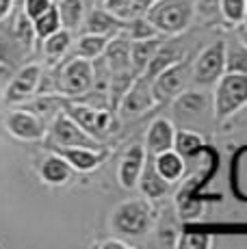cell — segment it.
<instances>
[{
	"label": "cell",
	"mask_w": 247,
	"mask_h": 249,
	"mask_svg": "<svg viewBox=\"0 0 247 249\" xmlns=\"http://www.w3.org/2000/svg\"><path fill=\"white\" fill-rule=\"evenodd\" d=\"M145 18L163 37H176L184 33L195 20L193 0H152Z\"/></svg>",
	"instance_id": "obj_1"
},
{
	"label": "cell",
	"mask_w": 247,
	"mask_h": 249,
	"mask_svg": "<svg viewBox=\"0 0 247 249\" xmlns=\"http://www.w3.org/2000/svg\"><path fill=\"white\" fill-rule=\"evenodd\" d=\"M212 87V113L217 122H228L247 107V74L223 71Z\"/></svg>",
	"instance_id": "obj_2"
},
{
	"label": "cell",
	"mask_w": 247,
	"mask_h": 249,
	"mask_svg": "<svg viewBox=\"0 0 247 249\" xmlns=\"http://www.w3.org/2000/svg\"><path fill=\"white\" fill-rule=\"evenodd\" d=\"M63 111L68 113L87 135L98 139L100 143H102L106 137H111L113 132L120 128V122H122V119L117 117V113L111 111V108H98V107H91V104H87V102H80V100L65 98Z\"/></svg>",
	"instance_id": "obj_3"
},
{
	"label": "cell",
	"mask_w": 247,
	"mask_h": 249,
	"mask_svg": "<svg viewBox=\"0 0 247 249\" xmlns=\"http://www.w3.org/2000/svg\"><path fill=\"white\" fill-rule=\"evenodd\" d=\"M93 87V61L83 56L68 59L54 74L52 93L68 100H78L91 91Z\"/></svg>",
	"instance_id": "obj_4"
},
{
	"label": "cell",
	"mask_w": 247,
	"mask_h": 249,
	"mask_svg": "<svg viewBox=\"0 0 247 249\" xmlns=\"http://www.w3.org/2000/svg\"><path fill=\"white\" fill-rule=\"evenodd\" d=\"M152 219L154 208L145 197L124 199L111 210V228L120 236H141L152 226Z\"/></svg>",
	"instance_id": "obj_5"
},
{
	"label": "cell",
	"mask_w": 247,
	"mask_h": 249,
	"mask_svg": "<svg viewBox=\"0 0 247 249\" xmlns=\"http://www.w3.org/2000/svg\"><path fill=\"white\" fill-rule=\"evenodd\" d=\"M46 139H48L50 150H54V147H76V145L102 147V143H100L98 139H93L91 135H87L63 108L52 117V124L48 126Z\"/></svg>",
	"instance_id": "obj_6"
},
{
	"label": "cell",
	"mask_w": 247,
	"mask_h": 249,
	"mask_svg": "<svg viewBox=\"0 0 247 249\" xmlns=\"http://www.w3.org/2000/svg\"><path fill=\"white\" fill-rule=\"evenodd\" d=\"M223 71H226V41L223 39L199 50L197 56L191 61L193 83L202 87H212L221 78Z\"/></svg>",
	"instance_id": "obj_7"
},
{
	"label": "cell",
	"mask_w": 247,
	"mask_h": 249,
	"mask_svg": "<svg viewBox=\"0 0 247 249\" xmlns=\"http://www.w3.org/2000/svg\"><path fill=\"white\" fill-rule=\"evenodd\" d=\"M154 107H156V100H154V95H152L150 80L145 78L143 74H139L132 78L128 89L122 93L120 102H117V107H115V113L122 122H126V119L141 117V115H145Z\"/></svg>",
	"instance_id": "obj_8"
},
{
	"label": "cell",
	"mask_w": 247,
	"mask_h": 249,
	"mask_svg": "<svg viewBox=\"0 0 247 249\" xmlns=\"http://www.w3.org/2000/svg\"><path fill=\"white\" fill-rule=\"evenodd\" d=\"M189 76H191V61H189L187 56H184L182 61H178V63L165 68L163 71H159V74L150 80L152 95H154L156 104L172 102L176 95L187 87Z\"/></svg>",
	"instance_id": "obj_9"
},
{
	"label": "cell",
	"mask_w": 247,
	"mask_h": 249,
	"mask_svg": "<svg viewBox=\"0 0 247 249\" xmlns=\"http://www.w3.org/2000/svg\"><path fill=\"white\" fill-rule=\"evenodd\" d=\"M4 130L13 139L24 143H39L46 139L48 124L37 113L28 111L26 107H18L4 115Z\"/></svg>",
	"instance_id": "obj_10"
},
{
	"label": "cell",
	"mask_w": 247,
	"mask_h": 249,
	"mask_svg": "<svg viewBox=\"0 0 247 249\" xmlns=\"http://www.w3.org/2000/svg\"><path fill=\"white\" fill-rule=\"evenodd\" d=\"M44 78V70L39 63H26L11 76L7 89H4V102L24 104L39 93V85Z\"/></svg>",
	"instance_id": "obj_11"
},
{
	"label": "cell",
	"mask_w": 247,
	"mask_h": 249,
	"mask_svg": "<svg viewBox=\"0 0 247 249\" xmlns=\"http://www.w3.org/2000/svg\"><path fill=\"white\" fill-rule=\"evenodd\" d=\"M102 63L108 70L111 76H124V74H132V65H130V37L124 31H117L115 35L108 37V44L102 52Z\"/></svg>",
	"instance_id": "obj_12"
},
{
	"label": "cell",
	"mask_w": 247,
	"mask_h": 249,
	"mask_svg": "<svg viewBox=\"0 0 247 249\" xmlns=\"http://www.w3.org/2000/svg\"><path fill=\"white\" fill-rule=\"evenodd\" d=\"M204 184V180L199 176H191L187 178V182H182V186L176 193V210H178V217L184 223H193L199 221L204 213V199L197 195V189Z\"/></svg>",
	"instance_id": "obj_13"
},
{
	"label": "cell",
	"mask_w": 247,
	"mask_h": 249,
	"mask_svg": "<svg viewBox=\"0 0 247 249\" xmlns=\"http://www.w3.org/2000/svg\"><path fill=\"white\" fill-rule=\"evenodd\" d=\"M52 152L61 154L65 160L70 162L74 171L78 174H89L96 171L104 160H106L108 152L104 147H85V145H76V147H54Z\"/></svg>",
	"instance_id": "obj_14"
},
{
	"label": "cell",
	"mask_w": 247,
	"mask_h": 249,
	"mask_svg": "<svg viewBox=\"0 0 247 249\" xmlns=\"http://www.w3.org/2000/svg\"><path fill=\"white\" fill-rule=\"evenodd\" d=\"M145 159H148V152L141 143H135L130 145L126 152H124L120 165H117V182H120L122 189L126 191H135L137 182H139V176L143 171Z\"/></svg>",
	"instance_id": "obj_15"
},
{
	"label": "cell",
	"mask_w": 247,
	"mask_h": 249,
	"mask_svg": "<svg viewBox=\"0 0 247 249\" xmlns=\"http://www.w3.org/2000/svg\"><path fill=\"white\" fill-rule=\"evenodd\" d=\"M184 56H187V50H184V48L178 44V39H165V41H160V46L154 50L152 59L148 61V65H145L143 76L148 80H152L156 74H159V71H163L165 68H169V65L182 61Z\"/></svg>",
	"instance_id": "obj_16"
},
{
	"label": "cell",
	"mask_w": 247,
	"mask_h": 249,
	"mask_svg": "<svg viewBox=\"0 0 247 249\" xmlns=\"http://www.w3.org/2000/svg\"><path fill=\"white\" fill-rule=\"evenodd\" d=\"M174 135H176V126L172 119L156 117L148 126V135H145V145H143L145 152L150 156H156L165 150H172Z\"/></svg>",
	"instance_id": "obj_17"
},
{
	"label": "cell",
	"mask_w": 247,
	"mask_h": 249,
	"mask_svg": "<svg viewBox=\"0 0 247 249\" xmlns=\"http://www.w3.org/2000/svg\"><path fill=\"white\" fill-rule=\"evenodd\" d=\"M39 180L48 186H65L74 176V169L70 167V162L56 152H50L48 156H44V160L39 162Z\"/></svg>",
	"instance_id": "obj_18"
},
{
	"label": "cell",
	"mask_w": 247,
	"mask_h": 249,
	"mask_svg": "<svg viewBox=\"0 0 247 249\" xmlns=\"http://www.w3.org/2000/svg\"><path fill=\"white\" fill-rule=\"evenodd\" d=\"M152 165H154L156 174L163 180H167L169 184L180 182L187 174V159H182L176 150H165L160 154L152 156Z\"/></svg>",
	"instance_id": "obj_19"
},
{
	"label": "cell",
	"mask_w": 247,
	"mask_h": 249,
	"mask_svg": "<svg viewBox=\"0 0 247 249\" xmlns=\"http://www.w3.org/2000/svg\"><path fill=\"white\" fill-rule=\"evenodd\" d=\"M174 184H169L167 180H163L159 174H156L154 165H152V156L148 154L145 159V165H143V171L139 176V182H137V189L141 191L145 199H160L172 191Z\"/></svg>",
	"instance_id": "obj_20"
},
{
	"label": "cell",
	"mask_w": 247,
	"mask_h": 249,
	"mask_svg": "<svg viewBox=\"0 0 247 249\" xmlns=\"http://www.w3.org/2000/svg\"><path fill=\"white\" fill-rule=\"evenodd\" d=\"M83 31L85 33H96V35H115L117 31H122L124 22H120L117 18H113L111 13L106 11L104 7H98V9H91L87 16L83 18Z\"/></svg>",
	"instance_id": "obj_21"
},
{
	"label": "cell",
	"mask_w": 247,
	"mask_h": 249,
	"mask_svg": "<svg viewBox=\"0 0 247 249\" xmlns=\"http://www.w3.org/2000/svg\"><path fill=\"white\" fill-rule=\"evenodd\" d=\"M230 162V189L239 202L247 204V145L239 147Z\"/></svg>",
	"instance_id": "obj_22"
},
{
	"label": "cell",
	"mask_w": 247,
	"mask_h": 249,
	"mask_svg": "<svg viewBox=\"0 0 247 249\" xmlns=\"http://www.w3.org/2000/svg\"><path fill=\"white\" fill-rule=\"evenodd\" d=\"M150 2L152 0H104L102 7L120 22H128L132 18L145 16Z\"/></svg>",
	"instance_id": "obj_23"
},
{
	"label": "cell",
	"mask_w": 247,
	"mask_h": 249,
	"mask_svg": "<svg viewBox=\"0 0 247 249\" xmlns=\"http://www.w3.org/2000/svg\"><path fill=\"white\" fill-rule=\"evenodd\" d=\"M70 46H72V31H68V28H59L52 35L41 39V52L50 63H56V61L63 59L68 54Z\"/></svg>",
	"instance_id": "obj_24"
},
{
	"label": "cell",
	"mask_w": 247,
	"mask_h": 249,
	"mask_svg": "<svg viewBox=\"0 0 247 249\" xmlns=\"http://www.w3.org/2000/svg\"><path fill=\"white\" fill-rule=\"evenodd\" d=\"M174 111L180 115H189V117H195V115L204 113L208 108V95L202 91H180L178 95L172 100Z\"/></svg>",
	"instance_id": "obj_25"
},
{
	"label": "cell",
	"mask_w": 247,
	"mask_h": 249,
	"mask_svg": "<svg viewBox=\"0 0 247 249\" xmlns=\"http://www.w3.org/2000/svg\"><path fill=\"white\" fill-rule=\"evenodd\" d=\"M160 41H163V35H160V37H152V39L130 41V65H132L135 76L143 74L145 65H148V61L152 59L154 50L160 46Z\"/></svg>",
	"instance_id": "obj_26"
},
{
	"label": "cell",
	"mask_w": 247,
	"mask_h": 249,
	"mask_svg": "<svg viewBox=\"0 0 247 249\" xmlns=\"http://www.w3.org/2000/svg\"><path fill=\"white\" fill-rule=\"evenodd\" d=\"M108 44L106 35H96V33H83V35L76 39L74 52L76 56H83L87 61H98L102 56L104 48Z\"/></svg>",
	"instance_id": "obj_27"
},
{
	"label": "cell",
	"mask_w": 247,
	"mask_h": 249,
	"mask_svg": "<svg viewBox=\"0 0 247 249\" xmlns=\"http://www.w3.org/2000/svg\"><path fill=\"white\" fill-rule=\"evenodd\" d=\"M54 4L61 18V26L72 33L78 31V26L83 24L85 18V0H59Z\"/></svg>",
	"instance_id": "obj_28"
},
{
	"label": "cell",
	"mask_w": 247,
	"mask_h": 249,
	"mask_svg": "<svg viewBox=\"0 0 247 249\" xmlns=\"http://www.w3.org/2000/svg\"><path fill=\"white\" fill-rule=\"evenodd\" d=\"M204 145H206V141H204V137L199 135V132H193V130H176L172 150L178 152L182 159H193V156H195Z\"/></svg>",
	"instance_id": "obj_29"
},
{
	"label": "cell",
	"mask_w": 247,
	"mask_h": 249,
	"mask_svg": "<svg viewBox=\"0 0 247 249\" xmlns=\"http://www.w3.org/2000/svg\"><path fill=\"white\" fill-rule=\"evenodd\" d=\"M61 26V18H59V11H56V4H52L48 11H44L39 18L33 20V31H35V37L37 39H44V37L52 35L54 31H59Z\"/></svg>",
	"instance_id": "obj_30"
},
{
	"label": "cell",
	"mask_w": 247,
	"mask_h": 249,
	"mask_svg": "<svg viewBox=\"0 0 247 249\" xmlns=\"http://www.w3.org/2000/svg\"><path fill=\"white\" fill-rule=\"evenodd\" d=\"M122 31L130 37V41H139V39H152V37H160V33L156 31L154 26L148 22L145 16H139V18H132V20L124 22Z\"/></svg>",
	"instance_id": "obj_31"
},
{
	"label": "cell",
	"mask_w": 247,
	"mask_h": 249,
	"mask_svg": "<svg viewBox=\"0 0 247 249\" xmlns=\"http://www.w3.org/2000/svg\"><path fill=\"white\" fill-rule=\"evenodd\" d=\"M226 71H239L247 74V48L241 44H228L226 41Z\"/></svg>",
	"instance_id": "obj_32"
},
{
	"label": "cell",
	"mask_w": 247,
	"mask_h": 249,
	"mask_svg": "<svg viewBox=\"0 0 247 249\" xmlns=\"http://www.w3.org/2000/svg\"><path fill=\"white\" fill-rule=\"evenodd\" d=\"M221 18L232 26H239L247 20V7L245 0H219Z\"/></svg>",
	"instance_id": "obj_33"
},
{
	"label": "cell",
	"mask_w": 247,
	"mask_h": 249,
	"mask_svg": "<svg viewBox=\"0 0 247 249\" xmlns=\"http://www.w3.org/2000/svg\"><path fill=\"white\" fill-rule=\"evenodd\" d=\"M13 35H16V39L20 41L22 46L26 48V50H31L33 48V41L37 39L35 37V31H33V22L28 20L24 13H18L16 18V24H13Z\"/></svg>",
	"instance_id": "obj_34"
},
{
	"label": "cell",
	"mask_w": 247,
	"mask_h": 249,
	"mask_svg": "<svg viewBox=\"0 0 247 249\" xmlns=\"http://www.w3.org/2000/svg\"><path fill=\"white\" fill-rule=\"evenodd\" d=\"M52 4H54V0H24V2H22V13L33 22L44 11H48Z\"/></svg>",
	"instance_id": "obj_35"
},
{
	"label": "cell",
	"mask_w": 247,
	"mask_h": 249,
	"mask_svg": "<svg viewBox=\"0 0 247 249\" xmlns=\"http://www.w3.org/2000/svg\"><path fill=\"white\" fill-rule=\"evenodd\" d=\"M178 245L189 247V249H208L212 245V238L208 234H187Z\"/></svg>",
	"instance_id": "obj_36"
},
{
	"label": "cell",
	"mask_w": 247,
	"mask_h": 249,
	"mask_svg": "<svg viewBox=\"0 0 247 249\" xmlns=\"http://www.w3.org/2000/svg\"><path fill=\"white\" fill-rule=\"evenodd\" d=\"M93 247H98V249H132L126 241H122V238H117V236H108V238H102V241H96Z\"/></svg>",
	"instance_id": "obj_37"
},
{
	"label": "cell",
	"mask_w": 247,
	"mask_h": 249,
	"mask_svg": "<svg viewBox=\"0 0 247 249\" xmlns=\"http://www.w3.org/2000/svg\"><path fill=\"white\" fill-rule=\"evenodd\" d=\"M217 9H219V0H197L195 13L208 18V16H212V13H217Z\"/></svg>",
	"instance_id": "obj_38"
},
{
	"label": "cell",
	"mask_w": 247,
	"mask_h": 249,
	"mask_svg": "<svg viewBox=\"0 0 247 249\" xmlns=\"http://www.w3.org/2000/svg\"><path fill=\"white\" fill-rule=\"evenodd\" d=\"M13 2H16V0H0V22L7 20V18L11 16V11H13Z\"/></svg>",
	"instance_id": "obj_39"
},
{
	"label": "cell",
	"mask_w": 247,
	"mask_h": 249,
	"mask_svg": "<svg viewBox=\"0 0 247 249\" xmlns=\"http://www.w3.org/2000/svg\"><path fill=\"white\" fill-rule=\"evenodd\" d=\"M239 41H241V44H243V46L247 48V26H243V28H241V31H239Z\"/></svg>",
	"instance_id": "obj_40"
},
{
	"label": "cell",
	"mask_w": 247,
	"mask_h": 249,
	"mask_svg": "<svg viewBox=\"0 0 247 249\" xmlns=\"http://www.w3.org/2000/svg\"><path fill=\"white\" fill-rule=\"evenodd\" d=\"M96 2H100V4H102V2H104V0H96Z\"/></svg>",
	"instance_id": "obj_41"
},
{
	"label": "cell",
	"mask_w": 247,
	"mask_h": 249,
	"mask_svg": "<svg viewBox=\"0 0 247 249\" xmlns=\"http://www.w3.org/2000/svg\"><path fill=\"white\" fill-rule=\"evenodd\" d=\"M245 7H247V0H245Z\"/></svg>",
	"instance_id": "obj_42"
}]
</instances>
